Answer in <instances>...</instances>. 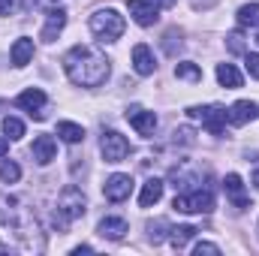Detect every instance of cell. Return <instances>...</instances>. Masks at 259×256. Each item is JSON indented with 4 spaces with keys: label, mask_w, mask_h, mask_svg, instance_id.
<instances>
[{
    "label": "cell",
    "mask_w": 259,
    "mask_h": 256,
    "mask_svg": "<svg viewBox=\"0 0 259 256\" xmlns=\"http://www.w3.org/2000/svg\"><path fill=\"white\" fill-rule=\"evenodd\" d=\"M18 178H21V169H18V163H15V160L0 163V181H3V184H15Z\"/></svg>",
    "instance_id": "cell-25"
},
{
    "label": "cell",
    "mask_w": 259,
    "mask_h": 256,
    "mask_svg": "<svg viewBox=\"0 0 259 256\" xmlns=\"http://www.w3.org/2000/svg\"><path fill=\"white\" fill-rule=\"evenodd\" d=\"M6 151H9V139H0V157H3Z\"/></svg>",
    "instance_id": "cell-34"
},
{
    "label": "cell",
    "mask_w": 259,
    "mask_h": 256,
    "mask_svg": "<svg viewBox=\"0 0 259 256\" xmlns=\"http://www.w3.org/2000/svg\"><path fill=\"white\" fill-rule=\"evenodd\" d=\"M244 66H247L250 78H259V55H253V52H247V55H244Z\"/></svg>",
    "instance_id": "cell-30"
},
{
    "label": "cell",
    "mask_w": 259,
    "mask_h": 256,
    "mask_svg": "<svg viewBox=\"0 0 259 256\" xmlns=\"http://www.w3.org/2000/svg\"><path fill=\"white\" fill-rule=\"evenodd\" d=\"M154 6H163V9H172L175 6V0H151Z\"/></svg>",
    "instance_id": "cell-33"
},
{
    "label": "cell",
    "mask_w": 259,
    "mask_h": 256,
    "mask_svg": "<svg viewBox=\"0 0 259 256\" xmlns=\"http://www.w3.org/2000/svg\"><path fill=\"white\" fill-rule=\"evenodd\" d=\"M124 27H127V24H124V15H121L118 9H97V12L91 15V30H94V36L103 39V42L121 39Z\"/></svg>",
    "instance_id": "cell-4"
},
{
    "label": "cell",
    "mask_w": 259,
    "mask_h": 256,
    "mask_svg": "<svg viewBox=\"0 0 259 256\" xmlns=\"http://www.w3.org/2000/svg\"><path fill=\"white\" fill-rule=\"evenodd\" d=\"M166 232H169V223H166V220H154V223H148V238H151L154 244H160V241L166 238Z\"/></svg>",
    "instance_id": "cell-26"
},
{
    "label": "cell",
    "mask_w": 259,
    "mask_h": 256,
    "mask_svg": "<svg viewBox=\"0 0 259 256\" xmlns=\"http://www.w3.org/2000/svg\"><path fill=\"white\" fill-rule=\"evenodd\" d=\"M256 42H259V33H256Z\"/></svg>",
    "instance_id": "cell-36"
},
{
    "label": "cell",
    "mask_w": 259,
    "mask_h": 256,
    "mask_svg": "<svg viewBox=\"0 0 259 256\" xmlns=\"http://www.w3.org/2000/svg\"><path fill=\"white\" fill-rule=\"evenodd\" d=\"M64 24H66V9L49 3V21H46V27H42V42H55L58 33L64 30Z\"/></svg>",
    "instance_id": "cell-11"
},
{
    "label": "cell",
    "mask_w": 259,
    "mask_h": 256,
    "mask_svg": "<svg viewBox=\"0 0 259 256\" xmlns=\"http://www.w3.org/2000/svg\"><path fill=\"white\" fill-rule=\"evenodd\" d=\"M238 24L241 27H259V3H247L238 9Z\"/></svg>",
    "instance_id": "cell-23"
},
{
    "label": "cell",
    "mask_w": 259,
    "mask_h": 256,
    "mask_svg": "<svg viewBox=\"0 0 259 256\" xmlns=\"http://www.w3.org/2000/svg\"><path fill=\"white\" fill-rule=\"evenodd\" d=\"M187 115L193 121H202V127L208 130L211 136H220L223 127H226V121H229V112L223 106H190Z\"/></svg>",
    "instance_id": "cell-6"
},
{
    "label": "cell",
    "mask_w": 259,
    "mask_h": 256,
    "mask_svg": "<svg viewBox=\"0 0 259 256\" xmlns=\"http://www.w3.org/2000/svg\"><path fill=\"white\" fill-rule=\"evenodd\" d=\"M160 199H163V181H160V178H148L145 187H142V196H139V205H142V208H151V205H157Z\"/></svg>",
    "instance_id": "cell-19"
},
{
    "label": "cell",
    "mask_w": 259,
    "mask_h": 256,
    "mask_svg": "<svg viewBox=\"0 0 259 256\" xmlns=\"http://www.w3.org/2000/svg\"><path fill=\"white\" fill-rule=\"evenodd\" d=\"M130 15H133V21L136 24H142V27H151V24H157V6L151 3V0H130Z\"/></svg>",
    "instance_id": "cell-12"
},
{
    "label": "cell",
    "mask_w": 259,
    "mask_h": 256,
    "mask_svg": "<svg viewBox=\"0 0 259 256\" xmlns=\"http://www.w3.org/2000/svg\"><path fill=\"white\" fill-rule=\"evenodd\" d=\"M84 205H88V199H84L81 187H75V184L64 187V193L58 196V211H55V217H52V226H55L58 232H64L72 220H78V217L84 214Z\"/></svg>",
    "instance_id": "cell-3"
},
{
    "label": "cell",
    "mask_w": 259,
    "mask_h": 256,
    "mask_svg": "<svg viewBox=\"0 0 259 256\" xmlns=\"http://www.w3.org/2000/svg\"><path fill=\"white\" fill-rule=\"evenodd\" d=\"M103 193H106V199H109V202H124V199H130V193H133V178L124 175V172H118V175L106 178Z\"/></svg>",
    "instance_id": "cell-9"
},
{
    "label": "cell",
    "mask_w": 259,
    "mask_h": 256,
    "mask_svg": "<svg viewBox=\"0 0 259 256\" xmlns=\"http://www.w3.org/2000/svg\"><path fill=\"white\" fill-rule=\"evenodd\" d=\"M193 253L196 256H202V253H220V247H217V244H208V241H199V244L193 247Z\"/></svg>",
    "instance_id": "cell-31"
},
{
    "label": "cell",
    "mask_w": 259,
    "mask_h": 256,
    "mask_svg": "<svg viewBox=\"0 0 259 256\" xmlns=\"http://www.w3.org/2000/svg\"><path fill=\"white\" fill-rule=\"evenodd\" d=\"M196 232H199L196 226H169V241H172V247H175V250H184V247H187V241L193 238Z\"/></svg>",
    "instance_id": "cell-21"
},
{
    "label": "cell",
    "mask_w": 259,
    "mask_h": 256,
    "mask_svg": "<svg viewBox=\"0 0 259 256\" xmlns=\"http://www.w3.org/2000/svg\"><path fill=\"white\" fill-rule=\"evenodd\" d=\"M133 66H136V72H139V75H151V72L157 69L154 52H151L145 42H139V46L133 49Z\"/></svg>",
    "instance_id": "cell-17"
},
{
    "label": "cell",
    "mask_w": 259,
    "mask_h": 256,
    "mask_svg": "<svg viewBox=\"0 0 259 256\" xmlns=\"http://www.w3.org/2000/svg\"><path fill=\"white\" fill-rule=\"evenodd\" d=\"M226 39H229L226 46H229V52H232V55H244V36H241V33H229Z\"/></svg>",
    "instance_id": "cell-29"
},
{
    "label": "cell",
    "mask_w": 259,
    "mask_h": 256,
    "mask_svg": "<svg viewBox=\"0 0 259 256\" xmlns=\"http://www.w3.org/2000/svg\"><path fill=\"white\" fill-rule=\"evenodd\" d=\"M253 118H259V106L250 103V100H238V103L229 109V124H232V127H244V124L253 121Z\"/></svg>",
    "instance_id": "cell-15"
},
{
    "label": "cell",
    "mask_w": 259,
    "mask_h": 256,
    "mask_svg": "<svg viewBox=\"0 0 259 256\" xmlns=\"http://www.w3.org/2000/svg\"><path fill=\"white\" fill-rule=\"evenodd\" d=\"M253 187H256V190H259V169H256V172H253Z\"/></svg>",
    "instance_id": "cell-35"
},
{
    "label": "cell",
    "mask_w": 259,
    "mask_h": 256,
    "mask_svg": "<svg viewBox=\"0 0 259 256\" xmlns=\"http://www.w3.org/2000/svg\"><path fill=\"white\" fill-rule=\"evenodd\" d=\"M18 0H0V15H15Z\"/></svg>",
    "instance_id": "cell-32"
},
{
    "label": "cell",
    "mask_w": 259,
    "mask_h": 256,
    "mask_svg": "<svg viewBox=\"0 0 259 256\" xmlns=\"http://www.w3.org/2000/svg\"><path fill=\"white\" fill-rule=\"evenodd\" d=\"M100 151H103L106 163H121V160H127V154H130V142L118 130H106L103 139H100Z\"/></svg>",
    "instance_id": "cell-7"
},
{
    "label": "cell",
    "mask_w": 259,
    "mask_h": 256,
    "mask_svg": "<svg viewBox=\"0 0 259 256\" xmlns=\"http://www.w3.org/2000/svg\"><path fill=\"white\" fill-rule=\"evenodd\" d=\"M172 208L181 214H208V211H214V193H211V187H196L193 193H178Z\"/></svg>",
    "instance_id": "cell-5"
},
{
    "label": "cell",
    "mask_w": 259,
    "mask_h": 256,
    "mask_svg": "<svg viewBox=\"0 0 259 256\" xmlns=\"http://www.w3.org/2000/svg\"><path fill=\"white\" fill-rule=\"evenodd\" d=\"M15 106H18V109H24V112H27L30 118H36V121H42V118H46V112H42V106H46V94H42L39 88H30V91L18 94Z\"/></svg>",
    "instance_id": "cell-10"
},
{
    "label": "cell",
    "mask_w": 259,
    "mask_h": 256,
    "mask_svg": "<svg viewBox=\"0 0 259 256\" xmlns=\"http://www.w3.org/2000/svg\"><path fill=\"white\" fill-rule=\"evenodd\" d=\"M217 81L226 91H235V88H241V72L232 64H217Z\"/></svg>",
    "instance_id": "cell-20"
},
{
    "label": "cell",
    "mask_w": 259,
    "mask_h": 256,
    "mask_svg": "<svg viewBox=\"0 0 259 256\" xmlns=\"http://www.w3.org/2000/svg\"><path fill=\"white\" fill-rule=\"evenodd\" d=\"M163 49H166V55H178V49H181V33L178 30H166V36H163Z\"/></svg>",
    "instance_id": "cell-28"
},
{
    "label": "cell",
    "mask_w": 259,
    "mask_h": 256,
    "mask_svg": "<svg viewBox=\"0 0 259 256\" xmlns=\"http://www.w3.org/2000/svg\"><path fill=\"white\" fill-rule=\"evenodd\" d=\"M58 136H61L64 142H69V145H78V142L84 139V130L78 127V124H72V121H61V124H58Z\"/></svg>",
    "instance_id": "cell-22"
},
{
    "label": "cell",
    "mask_w": 259,
    "mask_h": 256,
    "mask_svg": "<svg viewBox=\"0 0 259 256\" xmlns=\"http://www.w3.org/2000/svg\"><path fill=\"white\" fill-rule=\"evenodd\" d=\"M55 154H58V145H55V139H52V136H36V139H33L30 157H33L39 166H49V163L55 160Z\"/></svg>",
    "instance_id": "cell-13"
},
{
    "label": "cell",
    "mask_w": 259,
    "mask_h": 256,
    "mask_svg": "<svg viewBox=\"0 0 259 256\" xmlns=\"http://www.w3.org/2000/svg\"><path fill=\"white\" fill-rule=\"evenodd\" d=\"M97 229H100V235H103V238H109V241H121V238L130 232V226H127V220H124V217H103Z\"/></svg>",
    "instance_id": "cell-16"
},
{
    "label": "cell",
    "mask_w": 259,
    "mask_h": 256,
    "mask_svg": "<svg viewBox=\"0 0 259 256\" xmlns=\"http://www.w3.org/2000/svg\"><path fill=\"white\" fill-rule=\"evenodd\" d=\"M64 69L72 84H78V88H100L109 78V58L100 49L75 46V49L66 52Z\"/></svg>",
    "instance_id": "cell-2"
},
{
    "label": "cell",
    "mask_w": 259,
    "mask_h": 256,
    "mask_svg": "<svg viewBox=\"0 0 259 256\" xmlns=\"http://www.w3.org/2000/svg\"><path fill=\"white\" fill-rule=\"evenodd\" d=\"M9 58H12V64L15 66H27L30 64V58H33V39H15L12 42V49H9Z\"/></svg>",
    "instance_id": "cell-18"
},
{
    "label": "cell",
    "mask_w": 259,
    "mask_h": 256,
    "mask_svg": "<svg viewBox=\"0 0 259 256\" xmlns=\"http://www.w3.org/2000/svg\"><path fill=\"white\" fill-rule=\"evenodd\" d=\"M3 133L15 142V139H21V136H24V124H21L18 118H12V115H9V118H3Z\"/></svg>",
    "instance_id": "cell-27"
},
{
    "label": "cell",
    "mask_w": 259,
    "mask_h": 256,
    "mask_svg": "<svg viewBox=\"0 0 259 256\" xmlns=\"http://www.w3.org/2000/svg\"><path fill=\"white\" fill-rule=\"evenodd\" d=\"M0 241L12 250H42L46 247L33 208L24 199L9 196V193L0 196Z\"/></svg>",
    "instance_id": "cell-1"
},
{
    "label": "cell",
    "mask_w": 259,
    "mask_h": 256,
    "mask_svg": "<svg viewBox=\"0 0 259 256\" xmlns=\"http://www.w3.org/2000/svg\"><path fill=\"white\" fill-rule=\"evenodd\" d=\"M127 121H130V127L136 130L139 136H154V130H157V115L148 112V109H142V106H130L127 109Z\"/></svg>",
    "instance_id": "cell-8"
},
{
    "label": "cell",
    "mask_w": 259,
    "mask_h": 256,
    "mask_svg": "<svg viewBox=\"0 0 259 256\" xmlns=\"http://www.w3.org/2000/svg\"><path fill=\"white\" fill-rule=\"evenodd\" d=\"M175 75L184 78V81H202V69H199V64H190V61H184V64L175 66Z\"/></svg>",
    "instance_id": "cell-24"
},
{
    "label": "cell",
    "mask_w": 259,
    "mask_h": 256,
    "mask_svg": "<svg viewBox=\"0 0 259 256\" xmlns=\"http://www.w3.org/2000/svg\"><path fill=\"white\" fill-rule=\"evenodd\" d=\"M223 190H226V196L232 199V205H235L238 211H244V208H250V199L244 196V184H241V178H238L235 172H229V175L223 178Z\"/></svg>",
    "instance_id": "cell-14"
}]
</instances>
